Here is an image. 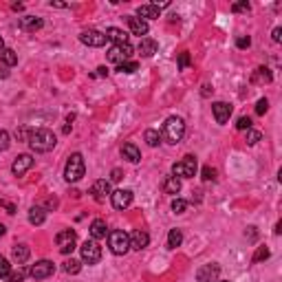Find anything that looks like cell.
Here are the masks:
<instances>
[{
	"label": "cell",
	"mask_w": 282,
	"mask_h": 282,
	"mask_svg": "<svg viewBox=\"0 0 282 282\" xmlns=\"http://www.w3.org/2000/svg\"><path fill=\"white\" fill-rule=\"evenodd\" d=\"M245 133H247V134H245V141H247L249 146H256V144H258V141H260V137H263V134H260L258 130H253V128L245 130Z\"/></svg>",
	"instance_id": "cell-34"
},
{
	"label": "cell",
	"mask_w": 282,
	"mask_h": 282,
	"mask_svg": "<svg viewBox=\"0 0 282 282\" xmlns=\"http://www.w3.org/2000/svg\"><path fill=\"white\" fill-rule=\"evenodd\" d=\"M128 238H130V249H134V251H141V249H146V247H148V243H150L148 232H144V230H134L133 234L128 236Z\"/></svg>",
	"instance_id": "cell-17"
},
{
	"label": "cell",
	"mask_w": 282,
	"mask_h": 282,
	"mask_svg": "<svg viewBox=\"0 0 282 282\" xmlns=\"http://www.w3.org/2000/svg\"><path fill=\"white\" fill-rule=\"evenodd\" d=\"M170 7V2H161V5H139L137 7V18L141 20H154L161 16V9H167Z\"/></svg>",
	"instance_id": "cell-11"
},
{
	"label": "cell",
	"mask_w": 282,
	"mask_h": 282,
	"mask_svg": "<svg viewBox=\"0 0 282 282\" xmlns=\"http://www.w3.org/2000/svg\"><path fill=\"white\" fill-rule=\"evenodd\" d=\"M144 139H146V144L150 146V148H157L159 144H161V134H159V130H146V134H144Z\"/></svg>",
	"instance_id": "cell-30"
},
{
	"label": "cell",
	"mask_w": 282,
	"mask_h": 282,
	"mask_svg": "<svg viewBox=\"0 0 282 282\" xmlns=\"http://www.w3.org/2000/svg\"><path fill=\"white\" fill-rule=\"evenodd\" d=\"M80 253H82V263H86V265H97L101 260V247L93 238L82 245Z\"/></svg>",
	"instance_id": "cell-6"
},
{
	"label": "cell",
	"mask_w": 282,
	"mask_h": 282,
	"mask_svg": "<svg viewBox=\"0 0 282 282\" xmlns=\"http://www.w3.org/2000/svg\"><path fill=\"white\" fill-rule=\"evenodd\" d=\"M161 190L166 192V194H179L181 192V179L177 177H166L161 183Z\"/></svg>",
	"instance_id": "cell-25"
},
{
	"label": "cell",
	"mask_w": 282,
	"mask_h": 282,
	"mask_svg": "<svg viewBox=\"0 0 282 282\" xmlns=\"http://www.w3.org/2000/svg\"><path fill=\"white\" fill-rule=\"evenodd\" d=\"M121 157L128 159L130 163H139V161H141V152H139V148L134 144H124V146H121Z\"/></svg>",
	"instance_id": "cell-24"
},
{
	"label": "cell",
	"mask_w": 282,
	"mask_h": 282,
	"mask_svg": "<svg viewBox=\"0 0 282 282\" xmlns=\"http://www.w3.org/2000/svg\"><path fill=\"white\" fill-rule=\"evenodd\" d=\"M203 181H214V179H216V170H214V167H212V166H205V167H203Z\"/></svg>",
	"instance_id": "cell-41"
},
{
	"label": "cell",
	"mask_w": 282,
	"mask_h": 282,
	"mask_svg": "<svg viewBox=\"0 0 282 282\" xmlns=\"http://www.w3.org/2000/svg\"><path fill=\"white\" fill-rule=\"evenodd\" d=\"M110 203L115 210H126L133 203V190H115L110 194Z\"/></svg>",
	"instance_id": "cell-13"
},
{
	"label": "cell",
	"mask_w": 282,
	"mask_h": 282,
	"mask_svg": "<svg viewBox=\"0 0 282 282\" xmlns=\"http://www.w3.org/2000/svg\"><path fill=\"white\" fill-rule=\"evenodd\" d=\"M44 220H47V210H44V207H40V205L31 207V210H29V223L38 227V225H42Z\"/></svg>",
	"instance_id": "cell-27"
},
{
	"label": "cell",
	"mask_w": 282,
	"mask_h": 282,
	"mask_svg": "<svg viewBox=\"0 0 282 282\" xmlns=\"http://www.w3.org/2000/svg\"><path fill=\"white\" fill-rule=\"evenodd\" d=\"M110 181H121V170L119 167H115V170H113V174H110Z\"/></svg>",
	"instance_id": "cell-49"
},
{
	"label": "cell",
	"mask_w": 282,
	"mask_h": 282,
	"mask_svg": "<svg viewBox=\"0 0 282 282\" xmlns=\"http://www.w3.org/2000/svg\"><path fill=\"white\" fill-rule=\"evenodd\" d=\"M185 210H187V201H183V199H174V201H172V212H174V214H183Z\"/></svg>",
	"instance_id": "cell-37"
},
{
	"label": "cell",
	"mask_w": 282,
	"mask_h": 282,
	"mask_svg": "<svg viewBox=\"0 0 282 282\" xmlns=\"http://www.w3.org/2000/svg\"><path fill=\"white\" fill-rule=\"evenodd\" d=\"M29 133H31V130L20 128V130H16V137H18V139H22V141H27V139H29Z\"/></svg>",
	"instance_id": "cell-46"
},
{
	"label": "cell",
	"mask_w": 282,
	"mask_h": 282,
	"mask_svg": "<svg viewBox=\"0 0 282 282\" xmlns=\"http://www.w3.org/2000/svg\"><path fill=\"white\" fill-rule=\"evenodd\" d=\"M9 133L7 130H0V152H5L7 148H9Z\"/></svg>",
	"instance_id": "cell-39"
},
{
	"label": "cell",
	"mask_w": 282,
	"mask_h": 282,
	"mask_svg": "<svg viewBox=\"0 0 282 282\" xmlns=\"http://www.w3.org/2000/svg\"><path fill=\"white\" fill-rule=\"evenodd\" d=\"M11 256H14V260H16L18 265H24L27 260H29V256H31L29 245H16L14 251H11Z\"/></svg>",
	"instance_id": "cell-26"
},
{
	"label": "cell",
	"mask_w": 282,
	"mask_h": 282,
	"mask_svg": "<svg viewBox=\"0 0 282 282\" xmlns=\"http://www.w3.org/2000/svg\"><path fill=\"white\" fill-rule=\"evenodd\" d=\"M126 20H128V27H130V31H133L134 35H146L150 31V27H148V22L146 20H141V18H137V16H126Z\"/></svg>",
	"instance_id": "cell-19"
},
{
	"label": "cell",
	"mask_w": 282,
	"mask_h": 282,
	"mask_svg": "<svg viewBox=\"0 0 282 282\" xmlns=\"http://www.w3.org/2000/svg\"><path fill=\"white\" fill-rule=\"evenodd\" d=\"M9 273H11V265H9V260H7L5 256H0V280L9 278Z\"/></svg>",
	"instance_id": "cell-35"
},
{
	"label": "cell",
	"mask_w": 282,
	"mask_h": 282,
	"mask_svg": "<svg viewBox=\"0 0 282 282\" xmlns=\"http://www.w3.org/2000/svg\"><path fill=\"white\" fill-rule=\"evenodd\" d=\"M0 62L5 64V66H16L18 64V53L14 49H2L0 51Z\"/></svg>",
	"instance_id": "cell-28"
},
{
	"label": "cell",
	"mask_w": 282,
	"mask_h": 282,
	"mask_svg": "<svg viewBox=\"0 0 282 282\" xmlns=\"http://www.w3.org/2000/svg\"><path fill=\"white\" fill-rule=\"evenodd\" d=\"M271 38H273V42H282V29H280V27H276V29H273Z\"/></svg>",
	"instance_id": "cell-47"
},
{
	"label": "cell",
	"mask_w": 282,
	"mask_h": 282,
	"mask_svg": "<svg viewBox=\"0 0 282 282\" xmlns=\"http://www.w3.org/2000/svg\"><path fill=\"white\" fill-rule=\"evenodd\" d=\"M181 243H183L181 230H170V234H167V247H170V249H177Z\"/></svg>",
	"instance_id": "cell-29"
},
{
	"label": "cell",
	"mask_w": 282,
	"mask_h": 282,
	"mask_svg": "<svg viewBox=\"0 0 282 282\" xmlns=\"http://www.w3.org/2000/svg\"><path fill=\"white\" fill-rule=\"evenodd\" d=\"M245 236H247L249 240H256V238H258V230H256V227H253V225H251V227H247Z\"/></svg>",
	"instance_id": "cell-45"
},
{
	"label": "cell",
	"mask_w": 282,
	"mask_h": 282,
	"mask_svg": "<svg viewBox=\"0 0 282 282\" xmlns=\"http://www.w3.org/2000/svg\"><path fill=\"white\" fill-rule=\"evenodd\" d=\"M159 134H161V139L166 141V144L177 146L179 141H181V139L185 137V121H183L181 117H177V115L167 117Z\"/></svg>",
	"instance_id": "cell-2"
},
{
	"label": "cell",
	"mask_w": 282,
	"mask_h": 282,
	"mask_svg": "<svg viewBox=\"0 0 282 282\" xmlns=\"http://www.w3.org/2000/svg\"><path fill=\"white\" fill-rule=\"evenodd\" d=\"M49 7H51V9H66V2H55V0H51V2H49Z\"/></svg>",
	"instance_id": "cell-48"
},
{
	"label": "cell",
	"mask_w": 282,
	"mask_h": 282,
	"mask_svg": "<svg viewBox=\"0 0 282 282\" xmlns=\"http://www.w3.org/2000/svg\"><path fill=\"white\" fill-rule=\"evenodd\" d=\"M27 273H29V271H24V269H18V271H16V273H9V278H11V280H14V282H22Z\"/></svg>",
	"instance_id": "cell-44"
},
{
	"label": "cell",
	"mask_w": 282,
	"mask_h": 282,
	"mask_svg": "<svg viewBox=\"0 0 282 282\" xmlns=\"http://www.w3.org/2000/svg\"><path fill=\"white\" fill-rule=\"evenodd\" d=\"M269 256H271V251H269V247H258L256 249V253H253V258H251V263H263V260H267Z\"/></svg>",
	"instance_id": "cell-32"
},
{
	"label": "cell",
	"mask_w": 282,
	"mask_h": 282,
	"mask_svg": "<svg viewBox=\"0 0 282 282\" xmlns=\"http://www.w3.org/2000/svg\"><path fill=\"white\" fill-rule=\"evenodd\" d=\"M196 167H199V163H196V157H192V154H187V157H183L179 163H174L172 166V177H181V179H192L196 174Z\"/></svg>",
	"instance_id": "cell-5"
},
{
	"label": "cell",
	"mask_w": 282,
	"mask_h": 282,
	"mask_svg": "<svg viewBox=\"0 0 282 282\" xmlns=\"http://www.w3.org/2000/svg\"><path fill=\"white\" fill-rule=\"evenodd\" d=\"M236 47H238V49H249V47H251V38H249V35H240V38L236 40Z\"/></svg>",
	"instance_id": "cell-43"
},
{
	"label": "cell",
	"mask_w": 282,
	"mask_h": 282,
	"mask_svg": "<svg viewBox=\"0 0 282 282\" xmlns=\"http://www.w3.org/2000/svg\"><path fill=\"white\" fill-rule=\"evenodd\" d=\"M84 172H86L84 157H82L80 152H73L71 157H68L66 166H64V179H66V183H77L84 177Z\"/></svg>",
	"instance_id": "cell-3"
},
{
	"label": "cell",
	"mask_w": 282,
	"mask_h": 282,
	"mask_svg": "<svg viewBox=\"0 0 282 282\" xmlns=\"http://www.w3.org/2000/svg\"><path fill=\"white\" fill-rule=\"evenodd\" d=\"M44 27V20L42 18H35V16H24L20 18V29L22 31H29V33H35Z\"/></svg>",
	"instance_id": "cell-18"
},
{
	"label": "cell",
	"mask_w": 282,
	"mask_h": 282,
	"mask_svg": "<svg viewBox=\"0 0 282 282\" xmlns=\"http://www.w3.org/2000/svg\"><path fill=\"white\" fill-rule=\"evenodd\" d=\"M271 80H273V75H271V71H269L267 66H258L256 71H253V75H251L253 84H271Z\"/></svg>",
	"instance_id": "cell-23"
},
{
	"label": "cell",
	"mask_w": 282,
	"mask_h": 282,
	"mask_svg": "<svg viewBox=\"0 0 282 282\" xmlns=\"http://www.w3.org/2000/svg\"><path fill=\"white\" fill-rule=\"evenodd\" d=\"M91 194H93V199H95L97 203H104L106 196L113 194V192H110V183L106 181V179H100V181H95V183H93V187H91Z\"/></svg>",
	"instance_id": "cell-16"
},
{
	"label": "cell",
	"mask_w": 282,
	"mask_h": 282,
	"mask_svg": "<svg viewBox=\"0 0 282 282\" xmlns=\"http://www.w3.org/2000/svg\"><path fill=\"white\" fill-rule=\"evenodd\" d=\"M11 9H14V11H22V9H24V7H22V5H20V2H14V5H11Z\"/></svg>",
	"instance_id": "cell-51"
},
{
	"label": "cell",
	"mask_w": 282,
	"mask_h": 282,
	"mask_svg": "<svg viewBox=\"0 0 282 282\" xmlns=\"http://www.w3.org/2000/svg\"><path fill=\"white\" fill-rule=\"evenodd\" d=\"M62 269H64V273H68V276H75V273H80V269H82V263L80 260H66V263L62 265Z\"/></svg>",
	"instance_id": "cell-31"
},
{
	"label": "cell",
	"mask_w": 282,
	"mask_h": 282,
	"mask_svg": "<svg viewBox=\"0 0 282 282\" xmlns=\"http://www.w3.org/2000/svg\"><path fill=\"white\" fill-rule=\"evenodd\" d=\"M27 144H29V148L33 152H51L55 148V144H58V139L49 128H35L29 133Z\"/></svg>",
	"instance_id": "cell-1"
},
{
	"label": "cell",
	"mask_w": 282,
	"mask_h": 282,
	"mask_svg": "<svg viewBox=\"0 0 282 282\" xmlns=\"http://www.w3.org/2000/svg\"><path fill=\"white\" fill-rule=\"evenodd\" d=\"M117 71H119V73H126V75H130V73L139 71V64L133 62V60H128V62H121L119 66H117Z\"/></svg>",
	"instance_id": "cell-33"
},
{
	"label": "cell",
	"mask_w": 282,
	"mask_h": 282,
	"mask_svg": "<svg viewBox=\"0 0 282 282\" xmlns=\"http://www.w3.org/2000/svg\"><path fill=\"white\" fill-rule=\"evenodd\" d=\"M5 234H7V227H5L2 223H0V236H5Z\"/></svg>",
	"instance_id": "cell-52"
},
{
	"label": "cell",
	"mask_w": 282,
	"mask_h": 282,
	"mask_svg": "<svg viewBox=\"0 0 282 282\" xmlns=\"http://www.w3.org/2000/svg\"><path fill=\"white\" fill-rule=\"evenodd\" d=\"M108 247L110 251L115 253V256H126L130 249V238L126 232L121 230H115V232H108Z\"/></svg>",
	"instance_id": "cell-4"
},
{
	"label": "cell",
	"mask_w": 282,
	"mask_h": 282,
	"mask_svg": "<svg viewBox=\"0 0 282 282\" xmlns=\"http://www.w3.org/2000/svg\"><path fill=\"white\" fill-rule=\"evenodd\" d=\"M53 271H55V265H53L51 260H38V263L29 269V276L33 278V280H47V278L53 276Z\"/></svg>",
	"instance_id": "cell-9"
},
{
	"label": "cell",
	"mask_w": 282,
	"mask_h": 282,
	"mask_svg": "<svg viewBox=\"0 0 282 282\" xmlns=\"http://www.w3.org/2000/svg\"><path fill=\"white\" fill-rule=\"evenodd\" d=\"M33 161L35 159L31 157V154H20V157L11 163V172H14L16 177H22L24 172H29L31 167H33Z\"/></svg>",
	"instance_id": "cell-15"
},
{
	"label": "cell",
	"mask_w": 282,
	"mask_h": 282,
	"mask_svg": "<svg viewBox=\"0 0 282 282\" xmlns=\"http://www.w3.org/2000/svg\"><path fill=\"white\" fill-rule=\"evenodd\" d=\"M187 66H190V53H187V51L179 53V68H181V71H185Z\"/></svg>",
	"instance_id": "cell-40"
},
{
	"label": "cell",
	"mask_w": 282,
	"mask_h": 282,
	"mask_svg": "<svg viewBox=\"0 0 282 282\" xmlns=\"http://www.w3.org/2000/svg\"><path fill=\"white\" fill-rule=\"evenodd\" d=\"M220 276V265L218 263H207L203 267H199L196 271V280L199 282H216Z\"/></svg>",
	"instance_id": "cell-10"
},
{
	"label": "cell",
	"mask_w": 282,
	"mask_h": 282,
	"mask_svg": "<svg viewBox=\"0 0 282 282\" xmlns=\"http://www.w3.org/2000/svg\"><path fill=\"white\" fill-rule=\"evenodd\" d=\"M216 282H227V280H216Z\"/></svg>",
	"instance_id": "cell-55"
},
{
	"label": "cell",
	"mask_w": 282,
	"mask_h": 282,
	"mask_svg": "<svg viewBox=\"0 0 282 282\" xmlns=\"http://www.w3.org/2000/svg\"><path fill=\"white\" fill-rule=\"evenodd\" d=\"M232 11H234V14H247V11H251V5H249L247 0H243V2H234V5H232Z\"/></svg>",
	"instance_id": "cell-36"
},
{
	"label": "cell",
	"mask_w": 282,
	"mask_h": 282,
	"mask_svg": "<svg viewBox=\"0 0 282 282\" xmlns=\"http://www.w3.org/2000/svg\"><path fill=\"white\" fill-rule=\"evenodd\" d=\"M267 110H269V100L263 97V100H258V104H256V113H258V115H265Z\"/></svg>",
	"instance_id": "cell-42"
},
{
	"label": "cell",
	"mask_w": 282,
	"mask_h": 282,
	"mask_svg": "<svg viewBox=\"0 0 282 282\" xmlns=\"http://www.w3.org/2000/svg\"><path fill=\"white\" fill-rule=\"evenodd\" d=\"M55 243H58L60 253H64V256L73 253V249H75V245H77L75 230H62V232H58V236H55Z\"/></svg>",
	"instance_id": "cell-7"
},
{
	"label": "cell",
	"mask_w": 282,
	"mask_h": 282,
	"mask_svg": "<svg viewBox=\"0 0 282 282\" xmlns=\"http://www.w3.org/2000/svg\"><path fill=\"white\" fill-rule=\"evenodd\" d=\"M133 51H134V49L130 47V42H126V44H113V47L108 49V60H110V62H115L117 66H119L121 62H128L130 55H133Z\"/></svg>",
	"instance_id": "cell-8"
},
{
	"label": "cell",
	"mask_w": 282,
	"mask_h": 282,
	"mask_svg": "<svg viewBox=\"0 0 282 282\" xmlns=\"http://www.w3.org/2000/svg\"><path fill=\"white\" fill-rule=\"evenodd\" d=\"M137 49H139V53H141V58H152L154 53L159 51V44H157V40H152V38H141Z\"/></svg>",
	"instance_id": "cell-20"
},
{
	"label": "cell",
	"mask_w": 282,
	"mask_h": 282,
	"mask_svg": "<svg viewBox=\"0 0 282 282\" xmlns=\"http://www.w3.org/2000/svg\"><path fill=\"white\" fill-rule=\"evenodd\" d=\"M106 40H110L113 44H126L128 42V33L121 29H117V27H110V29H106Z\"/></svg>",
	"instance_id": "cell-22"
},
{
	"label": "cell",
	"mask_w": 282,
	"mask_h": 282,
	"mask_svg": "<svg viewBox=\"0 0 282 282\" xmlns=\"http://www.w3.org/2000/svg\"><path fill=\"white\" fill-rule=\"evenodd\" d=\"M232 110H234V106L227 104V101H214V104H212V113H214V119L218 121V124H227V121H230Z\"/></svg>",
	"instance_id": "cell-14"
},
{
	"label": "cell",
	"mask_w": 282,
	"mask_h": 282,
	"mask_svg": "<svg viewBox=\"0 0 282 282\" xmlns=\"http://www.w3.org/2000/svg\"><path fill=\"white\" fill-rule=\"evenodd\" d=\"M108 236V225H106V220L101 218H95L91 223V238L93 240H101Z\"/></svg>",
	"instance_id": "cell-21"
},
{
	"label": "cell",
	"mask_w": 282,
	"mask_h": 282,
	"mask_svg": "<svg viewBox=\"0 0 282 282\" xmlns=\"http://www.w3.org/2000/svg\"><path fill=\"white\" fill-rule=\"evenodd\" d=\"M80 42L86 44V47H93V49H100L106 44V35L101 31H95V29H88V31H82L80 33Z\"/></svg>",
	"instance_id": "cell-12"
},
{
	"label": "cell",
	"mask_w": 282,
	"mask_h": 282,
	"mask_svg": "<svg viewBox=\"0 0 282 282\" xmlns=\"http://www.w3.org/2000/svg\"><path fill=\"white\" fill-rule=\"evenodd\" d=\"M2 49H5V42H2V38H0V51H2Z\"/></svg>",
	"instance_id": "cell-53"
},
{
	"label": "cell",
	"mask_w": 282,
	"mask_h": 282,
	"mask_svg": "<svg viewBox=\"0 0 282 282\" xmlns=\"http://www.w3.org/2000/svg\"><path fill=\"white\" fill-rule=\"evenodd\" d=\"M7 282H14V280H11V278H7Z\"/></svg>",
	"instance_id": "cell-54"
},
{
	"label": "cell",
	"mask_w": 282,
	"mask_h": 282,
	"mask_svg": "<svg viewBox=\"0 0 282 282\" xmlns=\"http://www.w3.org/2000/svg\"><path fill=\"white\" fill-rule=\"evenodd\" d=\"M97 75H100V77H106V75H108V68H106V66H100V68H97Z\"/></svg>",
	"instance_id": "cell-50"
},
{
	"label": "cell",
	"mask_w": 282,
	"mask_h": 282,
	"mask_svg": "<svg viewBox=\"0 0 282 282\" xmlns=\"http://www.w3.org/2000/svg\"><path fill=\"white\" fill-rule=\"evenodd\" d=\"M251 128V117H238V121H236V130H249Z\"/></svg>",
	"instance_id": "cell-38"
}]
</instances>
